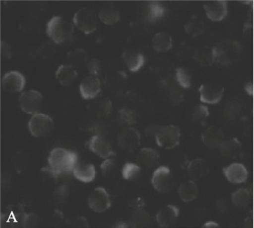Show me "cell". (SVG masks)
I'll list each match as a JSON object with an SVG mask.
<instances>
[{
    "label": "cell",
    "mask_w": 254,
    "mask_h": 228,
    "mask_svg": "<svg viewBox=\"0 0 254 228\" xmlns=\"http://www.w3.org/2000/svg\"><path fill=\"white\" fill-rule=\"evenodd\" d=\"M55 48L50 42L44 43L42 46L39 47V52L40 55L44 58H50L52 56L54 55Z\"/></svg>",
    "instance_id": "f35d334b"
},
{
    "label": "cell",
    "mask_w": 254,
    "mask_h": 228,
    "mask_svg": "<svg viewBox=\"0 0 254 228\" xmlns=\"http://www.w3.org/2000/svg\"><path fill=\"white\" fill-rule=\"evenodd\" d=\"M251 201L250 192L246 188H240L233 192L232 201L234 205L238 207H246Z\"/></svg>",
    "instance_id": "f546056e"
},
{
    "label": "cell",
    "mask_w": 254,
    "mask_h": 228,
    "mask_svg": "<svg viewBox=\"0 0 254 228\" xmlns=\"http://www.w3.org/2000/svg\"><path fill=\"white\" fill-rule=\"evenodd\" d=\"M215 60L222 65H228L234 62L239 54V46L233 42H223L213 48Z\"/></svg>",
    "instance_id": "8992f818"
},
{
    "label": "cell",
    "mask_w": 254,
    "mask_h": 228,
    "mask_svg": "<svg viewBox=\"0 0 254 228\" xmlns=\"http://www.w3.org/2000/svg\"><path fill=\"white\" fill-rule=\"evenodd\" d=\"M88 70L91 76H96L97 77L100 73V61L96 60V59L89 61Z\"/></svg>",
    "instance_id": "60d3db41"
},
{
    "label": "cell",
    "mask_w": 254,
    "mask_h": 228,
    "mask_svg": "<svg viewBox=\"0 0 254 228\" xmlns=\"http://www.w3.org/2000/svg\"><path fill=\"white\" fill-rule=\"evenodd\" d=\"M179 213L180 211L176 206L166 205L157 213L156 221L161 227H168L176 221Z\"/></svg>",
    "instance_id": "ffe728a7"
},
{
    "label": "cell",
    "mask_w": 254,
    "mask_h": 228,
    "mask_svg": "<svg viewBox=\"0 0 254 228\" xmlns=\"http://www.w3.org/2000/svg\"><path fill=\"white\" fill-rule=\"evenodd\" d=\"M165 8L162 4L157 1H152L149 4L148 14L147 18L150 21L155 22L161 19L165 14Z\"/></svg>",
    "instance_id": "1f68e13d"
},
{
    "label": "cell",
    "mask_w": 254,
    "mask_h": 228,
    "mask_svg": "<svg viewBox=\"0 0 254 228\" xmlns=\"http://www.w3.org/2000/svg\"><path fill=\"white\" fill-rule=\"evenodd\" d=\"M88 55L85 50L83 49H76L74 51L68 53V60L74 65H81L87 62Z\"/></svg>",
    "instance_id": "836d02e7"
},
{
    "label": "cell",
    "mask_w": 254,
    "mask_h": 228,
    "mask_svg": "<svg viewBox=\"0 0 254 228\" xmlns=\"http://www.w3.org/2000/svg\"><path fill=\"white\" fill-rule=\"evenodd\" d=\"M201 139L205 146L211 149H219L225 141L222 130L215 126L208 128L202 134Z\"/></svg>",
    "instance_id": "e0dca14e"
},
{
    "label": "cell",
    "mask_w": 254,
    "mask_h": 228,
    "mask_svg": "<svg viewBox=\"0 0 254 228\" xmlns=\"http://www.w3.org/2000/svg\"><path fill=\"white\" fill-rule=\"evenodd\" d=\"M181 138V131L176 126L169 125L157 130L155 139L159 147L172 149L178 146Z\"/></svg>",
    "instance_id": "3957f363"
},
{
    "label": "cell",
    "mask_w": 254,
    "mask_h": 228,
    "mask_svg": "<svg viewBox=\"0 0 254 228\" xmlns=\"http://www.w3.org/2000/svg\"><path fill=\"white\" fill-rule=\"evenodd\" d=\"M26 86V78L20 72L11 70L7 72L1 79V87L8 93L21 92Z\"/></svg>",
    "instance_id": "8fae6325"
},
{
    "label": "cell",
    "mask_w": 254,
    "mask_h": 228,
    "mask_svg": "<svg viewBox=\"0 0 254 228\" xmlns=\"http://www.w3.org/2000/svg\"></svg>",
    "instance_id": "b9f144b4"
},
{
    "label": "cell",
    "mask_w": 254,
    "mask_h": 228,
    "mask_svg": "<svg viewBox=\"0 0 254 228\" xmlns=\"http://www.w3.org/2000/svg\"><path fill=\"white\" fill-rule=\"evenodd\" d=\"M73 24L86 35L92 34L97 29V18L95 12L88 7L78 10L73 18Z\"/></svg>",
    "instance_id": "5b68a950"
},
{
    "label": "cell",
    "mask_w": 254,
    "mask_h": 228,
    "mask_svg": "<svg viewBox=\"0 0 254 228\" xmlns=\"http://www.w3.org/2000/svg\"><path fill=\"white\" fill-rule=\"evenodd\" d=\"M20 107L23 112L29 115H34L39 113L43 104V96L38 91L30 90L20 94Z\"/></svg>",
    "instance_id": "52a82bcc"
},
{
    "label": "cell",
    "mask_w": 254,
    "mask_h": 228,
    "mask_svg": "<svg viewBox=\"0 0 254 228\" xmlns=\"http://www.w3.org/2000/svg\"><path fill=\"white\" fill-rule=\"evenodd\" d=\"M12 46L6 42H1V57L4 60H10L12 57Z\"/></svg>",
    "instance_id": "ab89813d"
},
{
    "label": "cell",
    "mask_w": 254,
    "mask_h": 228,
    "mask_svg": "<svg viewBox=\"0 0 254 228\" xmlns=\"http://www.w3.org/2000/svg\"><path fill=\"white\" fill-rule=\"evenodd\" d=\"M159 154L152 148L141 149L137 154V163L139 166L149 169L156 168L159 164Z\"/></svg>",
    "instance_id": "d6986e66"
},
{
    "label": "cell",
    "mask_w": 254,
    "mask_h": 228,
    "mask_svg": "<svg viewBox=\"0 0 254 228\" xmlns=\"http://www.w3.org/2000/svg\"><path fill=\"white\" fill-rule=\"evenodd\" d=\"M198 187L192 180L185 181L179 186V196L182 201L186 203L193 201L198 196Z\"/></svg>",
    "instance_id": "603a6c76"
},
{
    "label": "cell",
    "mask_w": 254,
    "mask_h": 228,
    "mask_svg": "<svg viewBox=\"0 0 254 228\" xmlns=\"http://www.w3.org/2000/svg\"><path fill=\"white\" fill-rule=\"evenodd\" d=\"M87 146L91 151L100 158L109 159L115 154L111 145L103 136L95 135L92 137L87 143Z\"/></svg>",
    "instance_id": "4fadbf2b"
},
{
    "label": "cell",
    "mask_w": 254,
    "mask_h": 228,
    "mask_svg": "<svg viewBox=\"0 0 254 228\" xmlns=\"http://www.w3.org/2000/svg\"><path fill=\"white\" fill-rule=\"evenodd\" d=\"M47 170L53 176L66 174L73 172L78 162V155L74 151L64 148H55L50 153Z\"/></svg>",
    "instance_id": "6da1fadb"
},
{
    "label": "cell",
    "mask_w": 254,
    "mask_h": 228,
    "mask_svg": "<svg viewBox=\"0 0 254 228\" xmlns=\"http://www.w3.org/2000/svg\"><path fill=\"white\" fill-rule=\"evenodd\" d=\"M208 116H209V110L206 106L203 104L196 106L192 114V118L195 122L200 124H203L206 121Z\"/></svg>",
    "instance_id": "e575fe53"
},
{
    "label": "cell",
    "mask_w": 254,
    "mask_h": 228,
    "mask_svg": "<svg viewBox=\"0 0 254 228\" xmlns=\"http://www.w3.org/2000/svg\"><path fill=\"white\" fill-rule=\"evenodd\" d=\"M187 34L192 37L201 35L204 30V22L197 16H192L184 26Z\"/></svg>",
    "instance_id": "4316f807"
},
{
    "label": "cell",
    "mask_w": 254,
    "mask_h": 228,
    "mask_svg": "<svg viewBox=\"0 0 254 228\" xmlns=\"http://www.w3.org/2000/svg\"><path fill=\"white\" fill-rule=\"evenodd\" d=\"M78 73L72 65H61L56 72V78L59 84L64 87L71 85L77 78Z\"/></svg>",
    "instance_id": "cb8c5ba5"
},
{
    "label": "cell",
    "mask_w": 254,
    "mask_h": 228,
    "mask_svg": "<svg viewBox=\"0 0 254 228\" xmlns=\"http://www.w3.org/2000/svg\"><path fill=\"white\" fill-rule=\"evenodd\" d=\"M122 59L131 73H137L143 67L145 59L142 53L136 51H125Z\"/></svg>",
    "instance_id": "44dd1931"
},
{
    "label": "cell",
    "mask_w": 254,
    "mask_h": 228,
    "mask_svg": "<svg viewBox=\"0 0 254 228\" xmlns=\"http://www.w3.org/2000/svg\"><path fill=\"white\" fill-rule=\"evenodd\" d=\"M136 114L134 111L128 109H122L119 111L118 113V119L122 124L127 126V127H130L129 126L135 123L136 122Z\"/></svg>",
    "instance_id": "d6a6232c"
},
{
    "label": "cell",
    "mask_w": 254,
    "mask_h": 228,
    "mask_svg": "<svg viewBox=\"0 0 254 228\" xmlns=\"http://www.w3.org/2000/svg\"><path fill=\"white\" fill-rule=\"evenodd\" d=\"M99 18L104 24L111 26L119 21L121 14L115 8L105 7L99 12Z\"/></svg>",
    "instance_id": "f1b7e54d"
},
{
    "label": "cell",
    "mask_w": 254,
    "mask_h": 228,
    "mask_svg": "<svg viewBox=\"0 0 254 228\" xmlns=\"http://www.w3.org/2000/svg\"><path fill=\"white\" fill-rule=\"evenodd\" d=\"M89 208L96 213L106 212L111 207V198L106 188H95L91 192L87 198Z\"/></svg>",
    "instance_id": "9c48e42d"
},
{
    "label": "cell",
    "mask_w": 254,
    "mask_h": 228,
    "mask_svg": "<svg viewBox=\"0 0 254 228\" xmlns=\"http://www.w3.org/2000/svg\"><path fill=\"white\" fill-rule=\"evenodd\" d=\"M194 59L199 65L203 67H210L215 62L214 49L203 47L198 49L194 55Z\"/></svg>",
    "instance_id": "484cf974"
},
{
    "label": "cell",
    "mask_w": 254,
    "mask_h": 228,
    "mask_svg": "<svg viewBox=\"0 0 254 228\" xmlns=\"http://www.w3.org/2000/svg\"><path fill=\"white\" fill-rule=\"evenodd\" d=\"M79 91L83 99H94L101 91V82L96 76L85 78L79 86Z\"/></svg>",
    "instance_id": "9a60e30c"
},
{
    "label": "cell",
    "mask_w": 254,
    "mask_h": 228,
    "mask_svg": "<svg viewBox=\"0 0 254 228\" xmlns=\"http://www.w3.org/2000/svg\"><path fill=\"white\" fill-rule=\"evenodd\" d=\"M96 168L95 165L90 163H80L78 162L72 174L75 179L85 183L93 182L96 178Z\"/></svg>",
    "instance_id": "ac0fdd59"
},
{
    "label": "cell",
    "mask_w": 254,
    "mask_h": 228,
    "mask_svg": "<svg viewBox=\"0 0 254 228\" xmlns=\"http://www.w3.org/2000/svg\"><path fill=\"white\" fill-rule=\"evenodd\" d=\"M224 176L228 182L233 184H241L249 179V171L244 165L234 162L223 168Z\"/></svg>",
    "instance_id": "5bb4252c"
},
{
    "label": "cell",
    "mask_w": 254,
    "mask_h": 228,
    "mask_svg": "<svg viewBox=\"0 0 254 228\" xmlns=\"http://www.w3.org/2000/svg\"><path fill=\"white\" fill-rule=\"evenodd\" d=\"M117 142L121 149L134 152L140 146V134L134 128L126 127L119 133Z\"/></svg>",
    "instance_id": "ba28073f"
},
{
    "label": "cell",
    "mask_w": 254,
    "mask_h": 228,
    "mask_svg": "<svg viewBox=\"0 0 254 228\" xmlns=\"http://www.w3.org/2000/svg\"><path fill=\"white\" fill-rule=\"evenodd\" d=\"M204 10L207 18L211 21L219 22L225 19L227 15V3L225 1H212L205 3Z\"/></svg>",
    "instance_id": "2e32d148"
},
{
    "label": "cell",
    "mask_w": 254,
    "mask_h": 228,
    "mask_svg": "<svg viewBox=\"0 0 254 228\" xmlns=\"http://www.w3.org/2000/svg\"><path fill=\"white\" fill-rule=\"evenodd\" d=\"M208 172H209V168L204 159H192L188 164V173L190 177L192 180L199 181V180L204 179L208 174Z\"/></svg>",
    "instance_id": "7402d4cb"
},
{
    "label": "cell",
    "mask_w": 254,
    "mask_h": 228,
    "mask_svg": "<svg viewBox=\"0 0 254 228\" xmlns=\"http://www.w3.org/2000/svg\"><path fill=\"white\" fill-rule=\"evenodd\" d=\"M176 79L178 84L183 88L188 89L191 86V77L184 68H179L176 70Z\"/></svg>",
    "instance_id": "d590c367"
},
{
    "label": "cell",
    "mask_w": 254,
    "mask_h": 228,
    "mask_svg": "<svg viewBox=\"0 0 254 228\" xmlns=\"http://www.w3.org/2000/svg\"><path fill=\"white\" fill-rule=\"evenodd\" d=\"M153 49L157 52H166L169 51L173 46V41L170 35L166 33L156 34L152 40Z\"/></svg>",
    "instance_id": "d4e9b609"
},
{
    "label": "cell",
    "mask_w": 254,
    "mask_h": 228,
    "mask_svg": "<svg viewBox=\"0 0 254 228\" xmlns=\"http://www.w3.org/2000/svg\"><path fill=\"white\" fill-rule=\"evenodd\" d=\"M115 166L116 162L114 159H105L104 162H103V163L100 165V168H101L103 176L108 177L110 175L112 174L114 169H115Z\"/></svg>",
    "instance_id": "8d00e7d4"
},
{
    "label": "cell",
    "mask_w": 254,
    "mask_h": 228,
    "mask_svg": "<svg viewBox=\"0 0 254 228\" xmlns=\"http://www.w3.org/2000/svg\"><path fill=\"white\" fill-rule=\"evenodd\" d=\"M219 149L225 157L235 158L239 155L241 151V144L236 139H230V140H225Z\"/></svg>",
    "instance_id": "83f0119b"
},
{
    "label": "cell",
    "mask_w": 254,
    "mask_h": 228,
    "mask_svg": "<svg viewBox=\"0 0 254 228\" xmlns=\"http://www.w3.org/2000/svg\"><path fill=\"white\" fill-rule=\"evenodd\" d=\"M200 100L203 103L215 104L222 99L224 88L217 84H205L200 86L199 89Z\"/></svg>",
    "instance_id": "7c38bea8"
},
{
    "label": "cell",
    "mask_w": 254,
    "mask_h": 228,
    "mask_svg": "<svg viewBox=\"0 0 254 228\" xmlns=\"http://www.w3.org/2000/svg\"><path fill=\"white\" fill-rule=\"evenodd\" d=\"M46 33L56 45L73 40L74 29L71 23L60 16H55L47 23Z\"/></svg>",
    "instance_id": "7a4b0ae2"
},
{
    "label": "cell",
    "mask_w": 254,
    "mask_h": 228,
    "mask_svg": "<svg viewBox=\"0 0 254 228\" xmlns=\"http://www.w3.org/2000/svg\"><path fill=\"white\" fill-rule=\"evenodd\" d=\"M28 127L30 133L35 138H43L49 135L54 128V121L48 115L35 114L30 118Z\"/></svg>",
    "instance_id": "277c9868"
},
{
    "label": "cell",
    "mask_w": 254,
    "mask_h": 228,
    "mask_svg": "<svg viewBox=\"0 0 254 228\" xmlns=\"http://www.w3.org/2000/svg\"><path fill=\"white\" fill-rule=\"evenodd\" d=\"M153 188L159 193H166L172 188V176L170 169L166 166L158 167L151 178Z\"/></svg>",
    "instance_id": "30bf717a"
},
{
    "label": "cell",
    "mask_w": 254,
    "mask_h": 228,
    "mask_svg": "<svg viewBox=\"0 0 254 228\" xmlns=\"http://www.w3.org/2000/svg\"><path fill=\"white\" fill-rule=\"evenodd\" d=\"M98 108V112L102 116H108L110 115L112 108V103L111 100L108 99H104L99 102Z\"/></svg>",
    "instance_id": "74e56055"
},
{
    "label": "cell",
    "mask_w": 254,
    "mask_h": 228,
    "mask_svg": "<svg viewBox=\"0 0 254 228\" xmlns=\"http://www.w3.org/2000/svg\"><path fill=\"white\" fill-rule=\"evenodd\" d=\"M141 173V167L137 163L127 162L122 168V176L127 181H133L137 179Z\"/></svg>",
    "instance_id": "4dcf8cb0"
}]
</instances>
